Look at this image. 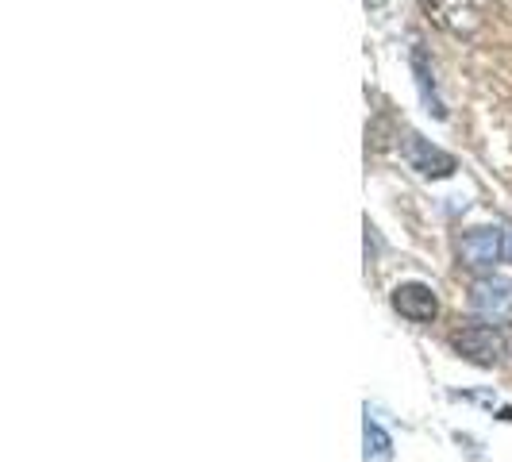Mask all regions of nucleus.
<instances>
[{
	"instance_id": "f257e3e1",
	"label": "nucleus",
	"mask_w": 512,
	"mask_h": 462,
	"mask_svg": "<svg viewBox=\"0 0 512 462\" xmlns=\"http://www.w3.org/2000/svg\"><path fill=\"white\" fill-rule=\"evenodd\" d=\"M451 343H455V351H459V355H466V359L478 362V366H493V362L505 359V351H509L505 335L497 332V328H489V324H470V328H459V332L451 335Z\"/></svg>"
},
{
	"instance_id": "f03ea898",
	"label": "nucleus",
	"mask_w": 512,
	"mask_h": 462,
	"mask_svg": "<svg viewBox=\"0 0 512 462\" xmlns=\"http://www.w3.org/2000/svg\"><path fill=\"white\" fill-rule=\"evenodd\" d=\"M470 308L486 320V324H505L512 320V282L505 278H482L470 289Z\"/></svg>"
},
{
	"instance_id": "7ed1b4c3",
	"label": "nucleus",
	"mask_w": 512,
	"mask_h": 462,
	"mask_svg": "<svg viewBox=\"0 0 512 462\" xmlns=\"http://www.w3.org/2000/svg\"><path fill=\"white\" fill-rule=\"evenodd\" d=\"M393 308H397L405 320H412V324H432L439 312V301L428 285L409 282V285H397V289H393Z\"/></svg>"
},
{
	"instance_id": "20e7f679",
	"label": "nucleus",
	"mask_w": 512,
	"mask_h": 462,
	"mask_svg": "<svg viewBox=\"0 0 512 462\" xmlns=\"http://www.w3.org/2000/svg\"><path fill=\"white\" fill-rule=\"evenodd\" d=\"M459 251L470 266H493V262H501V255H505V235L497 228H478L470 231V235H462Z\"/></svg>"
},
{
	"instance_id": "39448f33",
	"label": "nucleus",
	"mask_w": 512,
	"mask_h": 462,
	"mask_svg": "<svg viewBox=\"0 0 512 462\" xmlns=\"http://www.w3.org/2000/svg\"><path fill=\"white\" fill-rule=\"evenodd\" d=\"M409 162L420 174H436V178H447V174L455 170V158H451V154L428 147V143L416 139V135H409Z\"/></svg>"
},
{
	"instance_id": "423d86ee",
	"label": "nucleus",
	"mask_w": 512,
	"mask_h": 462,
	"mask_svg": "<svg viewBox=\"0 0 512 462\" xmlns=\"http://www.w3.org/2000/svg\"><path fill=\"white\" fill-rule=\"evenodd\" d=\"M362 432H366V459H389V455H393V439L385 436L370 416H366V428H362Z\"/></svg>"
},
{
	"instance_id": "0eeeda50",
	"label": "nucleus",
	"mask_w": 512,
	"mask_h": 462,
	"mask_svg": "<svg viewBox=\"0 0 512 462\" xmlns=\"http://www.w3.org/2000/svg\"><path fill=\"white\" fill-rule=\"evenodd\" d=\"M366 4H370V8H378V4H385V0H366Z\"/></svg>"
}]
</instances>
